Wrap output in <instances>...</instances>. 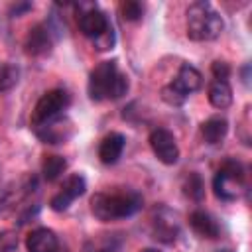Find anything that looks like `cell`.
Instances as JSON below:
<instances>
[{"label":"cell","mask_w":252,"mask_h":252,"mask_svg":"<svg viewBox=\"0 0 252 252\" xmlns=\"http://www.w3.org/2000/svg\"><path fill=\"white\" fill-rule=\"evenodd\" d=\"M142 207H144V197L134 189H122L114 193L100 191L91 197V211L102 222L132 217Z\"/></svg>","instance_id":"obj_1"},{"label":"cell","mask_w":252,"mask_h":252,"mask_svg":"<svg viewBox=\"0 0 252 252\" xmlns=\"http://www.w3.org/2000/svg\"><path fill=\"white\" fill-rule=\"evenodd\" d=\"M128 77L118 71V65L116 61H102L98 63L91 75H89V85H87V91H89V96L93 100H104V98H120L128 93Z\"/></svg>","instance_id":"obj_2"},{"label":"cell","mask_w":252,"mask_h":252,"mask_svg":"<svg viewBox=\"0 0 252 252\" xmlns=\"http://www.w3.org/2000/svg\"><path fill=\"white\" fill-rule=\"evenodd\" d=\"M224 30L222 16L205 0L193 2L187 8V37L193 41H213Z\"/></svg>","instance_id":"obj_3"},{"label":"cell","mask_w":252,"mask_h":252,"mask_svg":"<svg viewBox=\"0 0 252 252\" xmlns=\"http://www.w3.org/2000/svg\"><path fill=\"white\" fill-rule=\"evenodd\" d=\"M246 187V171L244 165L236 159H226L219 167L215 179H213V189L215 195L220 201H236Z\"/></svg>","instance_id":"obj_4"},{"label":"cell","mask_w":252,"mask_h":252,"mask_svg":"<svg viewBox=\"0 0 252 252\" xmlns=\"http://www.w3.org/2000/svg\"><path fill=\"white\" fill-rule=\"evenodd\" d=\"M201 85H203V75H201L193 65L183 63V65L179 67L175 79H173L169 85H165V87L161 89V98H163L167 104H171V106H179V104L185 102V98H187L191 93L199 91Z\"/></svg>","instance_id":"obj_5"},{"label":"cell","mask_w":252,"mask_h":252,"mask_svg":"<svg viewBox=\"0 0 252 252\" xmlns=\"http://www.w3.org/2000/svg\"><path fill=\"white\" fill-rule=\"evenodd\" d=\"M71 104V96L65 89H51L45 94H41V98L35 102L33 110H32V128L43 126L59 116H63V112L67 110V106Z\"/></svg>","instance_id":"obj_6"},{"label":"cell","mask_w":252,"mask_h":252,"mask_svg":"<svg viewBox=\"0 0 252 252\" xmlns=\"http://www.w3.org/2000/svg\"><path fill=\"white\" fill-rule=\"evenodd\" d=\"M35 179L26 177L22 181H10L0 187V217L10 215L26 197H30L35 191Z\"/></svg>","instance_id":"obj_7"},{"label":"cell","mask_w":252,"mask_h":252,"mask_svg":"<svg viewBox=\"0 0 252 252\" xmlns=\"http://www.w3.org/2000/svg\"><path fill=\"white\" fill-rule=\"evenodd\" d=\"M85 191H87V181H85V177H83L81 173H73V175H69V177L63 181V185L59 187V191L51 197L49 207H51L53 211H57V213L67 211L69 205H71L75 199H79Z\"/></svg>","instance_id":"obj_8"},{"label":"cell","mask_w":252,"mask_h":252,"mask_svg":"<svg viewBox=\"0 0 252 252\" xmlns=\"http://www.w3.org/2000/svg\"><path fill=\"white\" fill-rule=\"evenodd\" d=\"M150 146L156 154V158L165 163V165H173L179 159V148L175 142V136L165 130V128H156L150 134Z\"/></svg>","instance_id":"obj_9"},{"label":"cell","mask_w":252,"mask_h":252,"mask_svg":"<svg viewBox=\"0 0 252 252\" xmlns=\"http://www.w3.org/2000/svg\"><path fill=\"white\" fill-rule=\"evenodd\" d=\"M110 26H112V24L108 22L106 14H104L100 8H96L94 4H87V6H83V10L79 12V30H81L87 37H91V39L98 37V35H100L102 32H106Z\"/></svg>","instance_id":"obj_10"},{"label":"cell","mask_w":252,"mask_h":252,"mask_svg":"<svg viewBox=\"0 0 252 252\" xmlns=\"http://www.w3.org/2000/svg\"><path fill=\"white\" fill-rule=\"evenodd\" d=\"M26 53L33 55V57H41L47 55L53 47V32L49 30L47 24H35L30 28L26 41H24Z\"/></svg>","instance_id":"obj_11"},{"label":"cell","mask_w":252,"mask_h":252,"mask_svg":"<svg viewBox=\"0 0 252 252\" xmlns=\"http://www.w3.org/2000/svg\"><path fill=\"white\" fill-rule=\"evenodd\" d=\"M33 132L43 144H63L73 134V128L65 116H59V118H55L43 126L33 128Z\"/></svg>","instance_id":"obj_12"},{"label":"cell","mask_w":252,"mask_h":252,"mask_svg":"<svg viewBox=\"0 0 252 252\" xmlns=\"http://www.w3.org/2000/svg\"><path fill=\"white\" fill-rule=\"evenodd\" d=\"M152 234H154V238L159 240V242H165V244L175 242V238H177V234H179V222L175 220V217H173L167 209H161V211L154 217Z\"/></svg>","instance_id":"obj_13"},{"label":"cell","mask_w":252,"mask_h":252,"mask_svg":"<svg viewBox=\"0 0 252 252\" xmlns=\"http://www.w3.org/2000/svg\"><path fill=\"white\" fill-rule=\"evenodd\" d=\"M26 248H28V252H57L59 240H57V236L51 228L39 226V228H33L28 234Z\"/></svg>","instance_id":"obj_14"},{"label":"cell","mask_w":252,"mask_h":252,"mask_svg":"<svg viewBox=\"0 0 252 252\" xmlns=\"http://www.w3.org/2000/svg\"><path fill=\"white\" fill-rule=\"evenodd\" d=\"M124 146H126V138L120 134V132H110L106 134L102 140H100V146H98V159L106 165H112L120 159L122 152H124Z\"/></svg>","instance_id":"obj_15"},{"label":"cell","mask_w":252,"mask_h":252,"mask_svg":"<svg viewBox=\"0 0 252 252\" xmlns=\"http://www.w3.org/2000/svg\"><path fill=\"white\" fill-rule=\"evenodd\" d=\"M189 226H191L201 238L215 240V238H219V234H220V226H219V222L215 220V217L209 215L207 211H201V209H197V211H193V213L189 215Z\"/></svg>","instance_id":"obj_16"},{"label":"cell","mask_w":252,"mask_h":252,"mask_svg":"<svg viewBox=\"0 0 252 252\" xmlns=\"http://www.w3.org/2000/svg\"><path fill=\"white\" fill-rule=\"evenodd\" d=\"M228 132V122L222 116H211L201 124V134L207 144H220L226 138Z\"/></svg>","instance_id":"obj_17"},{"label":"cell","mask_w":252,"mask_h":252,"mask_svg":"<svg viewBox=\"0 0 252 252\" xmlns=\"http://www.w3.org/2000/svg\"><path fill=\"white\" fill-rule=\"evenodd\" d=\"M209 102L219 108V110H224L232 104V89L226 81H213L209 85Z\"/></svg>","instance_id":"obj_18"},{"label":"cell","mask_w":252,"mask_h":252,"mask_svg":"<svg viewBox=\"0 0 252 252\" xmlns=\"http://www.w3.org/2000/svg\"><path fill=\"white\" fill-rule=\"evenodd\" d=\"M67 169V159L63 156H45L43 163H41V173L45 181H55L63 175V171Z\"/></svg>","instance_id":"obj_19"},{"label":"cell","mask_w":252,"mask_h":252,"mask_svg":"<svg viewBox=\"0 0 252 252\" xmlns=\"http://www.w3.org/2000/svg\"><path fill=\"white\" fill-rule=\"evenodd\" d=\"M183 193L191 199V201H195V203H201L203 201V197H205V183H203V177L199 175V173H189L187 177H185V181H183Z\"/></svg>","instance_id":"obj_20"},{"label":"cell","mask_w":252,"mask_h":252,"mask_svg":"<svg viewBox=\"0 0 252 252\" xmlns=\"http://www.w3.org/2000/svg\"><path fill=\"white\" fill-rule=\"evenodd\" d=\"M18 79H20V69L10 65V63H4L0 65V93H6L10 89H14L18 85Z\"/></svg>","instance_id":"obj_21"},{"label":"cell","mask_w":252,"mask_h":252,"mask_svg":"<svg viewBox=\"0 0 252 252\" xmlns=\"http://www.w3.org/2000/svg\"><path fill=\"white\" fill-rule=\"evenodd\" d=\"M120 14L126 22H138L144 16V6L138 0H126L120 4Z\"/></svg>","instance_id":"obj_22"},{"label":"cell","mask_w":252,"mask_h":252,"mask_svg":"<svg viewBox=\"0 0 252 252\" xmlns=\"http://www.w3.org/2000/svg\"><path fill=\"white\" fill-rule=\"evenodd\" d=\"M114 41H116V35H114V30H112V26H110L106 32H102L98 37L93 39V45H94L98 51H108V49L114 47Z\"/></svg>","instance_id":"obj_23"},{"label":"cell","mask_w":252,"mask_h":252,"mask_svg":"<svg viewBox=\"0 0 252 252\" xmlns=\"http://www.w3.org/2000/svg\"><path fill=\"white\" fill-rule=\"evenodd\" d=\"M0 252H18V234L14 230H0Z\"/></svg>","instance_id":"obj_24"},{"label":"cell","mask_w":252,"mask_h":252,"mask_svg":"<svg viewBox=\"0 0 252 252\" xmlns=\"http://www.w3.org/2000/svg\"><path fill=\"white\" fill-rule=\"evenodd\" d=\"M211 73H213L215 81H226L230 77V67L226 61H215L211 65Z\"/></svg>","instance_id":"obj_25"},{"label":"cell","mask_w":252,"mask_h":252,"mask_svg":"<svg viewBox=\"0 0 252 252\" xmlns=\"http://www.w3.org/2000/svg\"><path fill=\"white\" fill-rule=\"evenodd\" d=\"M30 8H32V4H28V2H26V4H18V6H14V8H12V12H14L16 16H20V12H22V10H30Z\"/></svg>","instance_id":"obj_26"},{"label":"cell","mask_w":252,"mask_h":252,"mask_svg":"<svg viewBox=\"0 0 252 252\" xmlns=\"http://www.w3.org/2000/svg\"><path fill=\"white\" fill-rule=\"evenodd\" d=\"M140 252H161V250H158V248H144V250H140Z\"/></svg>","instance_id":"obj_27"},{"label":"cell","mask_w":252,"mask_h":252,"mask_svg":"<svg viewBox=\"0 0 252 252\" xmlns=\"http://www.w3.org/2000/svg\"><path fill=\"white\" fill-rule=\"evenodd\" d=\"M94 252H114L112 248H100V250H94Z\"/></svg>","instance_id":"obj_28"},{"label":"cell","mask_w":252,"mask_h":252,"mask_svg":"<svg viewBox=\"0 0 252 252\" xmlns=\"http://www.w3.org/2000/svg\"><path fill=\"white\" fill-rule=\"evenodd\" d=\"M217 252H232V250H228V248H222V250H217Z\"/></svg>","instance_id":"obj_29"}]
</instances>
